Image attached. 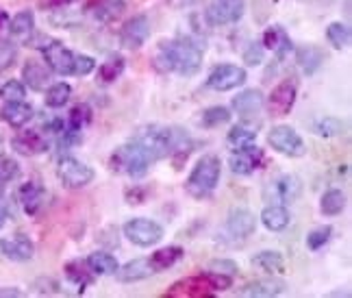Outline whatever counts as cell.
I'll return each instance as SVG.
<instances>
[{
    "mask_svg": "<svg viewBox=\"0 0 352 298\" xmlns=\"http://www.w3.org/2000/svg\"><path fill=\"white\" fill-rule=\"evenodd\" d=\"M133 142H138L144 148L148 157L153 159V164L166 157H174L176 164H179L181 159H187L189 153H192V140H189V135L174 127H159V125L144 127L133 138Z\"/></svg>",
    "mask_w": 352,
    "mask_h": 298,
    "instance_id": "cell-1",
    "label": "cell"
},
{
    "mask_svg": "<svg viewBox=\"0 0 352 298\" xmlns=\"http://www.w3.org/2000/svg\"><path fill=\"white\" fill-rule=\"evenodd\" d=\"M202 46L192 37H181L174 42H161L155 50L153 63L159 72H176L181 76H192L202 65Z\"/></svg>",
    "mask_w": 352,
    "mask_h": 298,
    "instance_id": "cell-2",
    "label": "cell"
},
{
    "mask_svg": "<svg viewBox=\"0 0 352 298\" xmlns=\"http://www.w3.org/2000/svg\"><path fill=\"white\" fill-rule=\"evenodd\" d=\"M220 177H222L220 157L218 155H205L202 159H198V164L194 166L192 172H189V177L185 181L187 194L196 200L209 198L215 192V187H218Z\"/></svg>",
    "mask_w": 352,
    "mask_h": 298,
    "instance_id": "cell-3",
    "label": "cell"
},
{
    "mask_svg": "<svg viewBox=\"0 0 352 298\" xmlns=\"http://www.w3.org/2000/svg\"><path fill=\"white\" fill-rule=\"evenodd\" d=\"M109 166H111L113 172L126 174V177H131V179H142L144 174L151 170L153 159L148 157V153L138 142L131 140V142L116 148L113 155H111Z\"/></svg>",
    "mask_w": 352,
    "mask_h": 298,
    "instance_id": "cell-4",
    "label": "cell"
},
{
    "mask_svg": "<svg viewBox=\"0 0 352 298\" xmlns=\"http://www.w3.org/2000/svg\"><path fill=\"white\" fill-rule=\"evenodd\" d=\"M267 144L272 146L276 153L285 155V157H292V159H298V157L307 155L305 140L300 138V133H298L289 125L272 127V131L267 133Z\"/></svg>",
    "mask_w": 352,
    "mask_h": 298,
    "instance_id": "cell-5",
    "label": "cell"
},
{
    "mask_svg": "<svg viewBox=\"0 0 352 298\" xmlns=\"http://www.w3.org/2000/svg\"><path fill=\"white\" fill-rule=\"evenodd\" d=\"M57 177L63 183V187L80 189V187H87L96 174H94V170L87 164H83L80 159H76L72 155H65L57 164Z\"/></svg>",
    "mask_w": 352,
    "mask_h": 298,
    "instance_id": "cell-6",
    "label": "cell"
},
{
    "mask_svg": "<svg viewBox=\"0 0 352 298\" xmlns=\"http://www.w3.org/2000/svg\"><path fill=\"white\" fill-rule=\"evenodd\" d=\"M122 233H124L126 240L133 242L135 246L148 248L164 240V226L155 220H148V218H133V220L124 222Z\"/></svg>",
    "mask_w": 352,
    "mask_h": 298,
    "instance_id": "cell-7",
    "label": "cell"
},
{
    "mask_svg": "<svg viewBox=\"0 0 352 298\" xmlns=\"http://www.w3.org/2000/svg\"><path fill=\"white\" fill-rule=\"evenodd\" d=\"M246 70L241 65H233V63H220L215 65L213 70L207 76V87L215 89V92H231L237 89L246 83Z\"/></svg>",
    "mask_w": 352,
    "mask_h": 298,
    "instance_id": "cell-8",
    "label": "cell"
},
{
    "mask_svg": "<svg viewBox=\"0 0 352 298\" xmlns=\"http://www.w3.org/2000/svg\"><path fill=\"white\" fill-rule=\"evenodd\" d=\"M246 5L243 0H213L205 9V18L211 26H226L241 20Z\"/></svg>",
    "mask_w": 352,
    "mask_h": 298,
    "instance_id": "cell-9",
    "label": "cell"
},
{
    "mask_svg": "<svg viewBox=\"0 0 352 298\" xmlns=\"http://www.w3.org/2000/svg\"><path fill=\"white\" fill-rule=\"evenodd\" d=\"M148 37H151V20H148V16H144V13H140V16H133L122 26L120 44L129 50H138L148 42Z\"/></svg>",
    "mask_w": 352,
    "mask_h": 298,
    "instance_id": "cell-10",
    "label": "cell"
},
{
    "mask_svg": "<svg viewBox=\"0 0 352 298\" xmlns=\"http://www.w3.org/2000/svg\"><path fill=\"white\" fill-rule=\"evenodd\" d=\"M44 61L50 67V72L61 74V76H70L74 72V52L70 48H65L61 42L52 39L50 44L44 46Z\"/></svg>",
    "mask_w": 352,
    "mask_h": 298,
    "instance_id": "cell-11",
    "label": "cell"
},
{
    "mask_svg": "<svg viewBox=\"0 0 352 298\" xmlns=\"http://www.w3.org/2000/svg\"><path fill=\"white\" fill-rule=\"evenodd\" d=\"M296 96H298V87L292 78L280 81V83L270 92L267 96V109L272 116H287L294 105H296Z\"/></svg>",
    "mask_w": 352,
    "mask_h": 298,
    "instance_id": "cell-12",
    "label": "cell"
},
{
    "mask_svg": "<svg viewBox=\"0 0 352 298\" xmlns=\"http://www.w3.org/2000/svg\"><path fill=\"white\" fill-rule=\"evenodd\" d=\"M261 164H263V151L256 144H250V146L239 148V151H233L231 161H228L233 174H239V177H248V174H252L254 170H259Z\"/></svg>",
    "mask_w": 352,
    "mask_h": 298,
    "instance_id": "cell-13",
    "label": "cell"
},
{
    "mask_svg": "<svg viewBox=\"0 0 352 298\" xmlns=\"http://www.w3.org/2000/svg\"><path fill=\"white\" fill-rule=\"evenodd\" d=\"M267 192L272 194V200H276V205H292L302 194V181L296 174H280L270 183Z\"/></svg>",
    "mask_w": 352,
    "mask_h": 298,
    "instance_id": "cell-14",
    "label": "cell"
},
{
    "mask_svg": "<svg viewBox=\"0 0 352 298\" xmlns=\"http://www.w3.org/2000/svg\"><path fill=\"white\" fill-rule=\"evenodd\" d=\"M256 231V218L254 213L246 207H237L228 211L226 218V233L235 240H246Z\"/></svg>",
    "mask_w": 352,
    "mask_h": 298,
    "instance_id": "cell-15",
    "label": "cell"
},
{
    "mask_svg": "<svg viewBox=\"0 0 352 298\" xmlns=\"http://www.w3.org/2000/svg\"><path fill=\"white\" fill-rule=\"evenodd\" d=\"M265 105V96L261 89H243L233 98V109L243 122H250L261 114Z\"/></svg>",
    "mask_w": 352,
    "mask_h": 298,
    "instance_id": "cell-16",
    "label": "cell"
},
{
    "mask_svg": "<svg viewBox=\"0 0 352 298\" xmlns=\"http://www.w3.org/2000/svg\"><path fill=\"white\" fill-rule=\"evenodd\" d=\"M0 253L11 262H29L35 255V244L31 242L29 235L16 233L9 240H0Z\"/></svg>",
    "mask_w": 352,
    "mask_h": 298,
    "instance_id": "cell-17",
    "label": "cell"
},
{
    "mask_svg": "<svg viewBox=\"0 0 352 298\" xmlns=\"http://www.w3.org/2000/svg\"><path fill=\"white\" fill-rule=\"evenodd\" d=\"M11 148L18 155L35 157V155H42L48 151V142L39 131H22L11 140Z\"/></svg>",
    "mask_w": 352,
    "mask_h": 298,
    "instance_id": "cell-18",
    "label": "cell"
},
{
    "mask_svg": "<svg viewBox=\"0 0 352 298\" xmlns=\"http://www.w3.org/2000/svg\"><path fill=\"white\" fill-rule=\"evenodd\" d=\"M18 198H20V205L24 209V213L29 215H37L39 209L44 207L46 202V189L39 181H26L20 192H18Z\"/></svg>",
    "mask_w": 352,
    "mask_h": 298,
    "instance_id": "cell-19",
    "label": "cell"
},
{
    "mask_svg": "<svg viewBox=\"0 0 352 298\" xmlns=\"http://www.w3.org/2000/svg\"><path fill=\"white\" fill-rule=\"evenodd\" d=\"M0 118H3L11 129H22L33 120V107L24 100H7L0 109Z\"/></svg>",
    "mask_w": 352,
    "mask_h": 298,
    "instance_id": "cell-20",
    "label": "cell"
},
{
    "mask_svg": "<svg viewBox=\"0 0 352 298\" xmlns=\"http://www.w3.org/2000/svg\"><path fill=\"white\" fill-rule=\"evenodd\" d=\"M24 85H29L35 92H44L50 85V67L42 61H26L22 67Z\"/></svg>",
    "mask_w": 352,
    "mask_h": 298,
    "instance_id": "cell-21",
    "label": "cell"
},
{
    "mask_svg": "<svg viewBox=\"0 0 352 298\" xmlns=\"http://www.w3.org/2000/svg\"><path fill=\"white\" fill-rule=\"evenodd\" d=\"M285 281L280 279H259L252 281L248 286H243L237 294L239 296H250V298H272L285 292Z\"/></svg>",
    "mask_w": 352,
    "mask_h": 298,
    "instance_id": "cell-22",
    "label": "cell"
},
{
    "mask_svg": "<svg viewBox=\"0 0 352 298\" xmlns=\"http://www.w3.org/2000/svg\"><path fill=\"white\" fill-rule=\"evenodd\" d=\"M151 275H155V270L151 268L148 257H140V259L126 262L124 266H120L116 270V279L122 281V283H138V281L148 279Z\"/></svg>",
    "mask_w": 352,
    "mask_h": 298,
    "instance_id": "cell-23",
    "label": "cell"
},
{
    "mask_svg": "<svg viewBox=\"0 0 352 298\" xmlns=\"http://www.w3.org/2000/svg\"><path fill=\"white\" fill-rule=\"evenodd\" d=\"M261 44H263L265 50H272L278 59H285L289 55V50L294 48L289 35L283 31L280 26H270V29L263 33V42Z\"/></svg>",
    "mask_w": 352,
    "mask_h": 298,
    "instance_id": "cell-24",
    "label": "cell"
},
{
    "mask_svg": "<svg viewBox=\"0 0 352 298\" xmlns=\"http://www.w3.org/2000/svg\"><path fill=\"white\" fill-rule=\"evenodd\" d=\"M296 59H298V65L302 67V72L307 76H311V74H316L322 67L327 55H324L322 48H318L314 44H305L300 48H296Z\"/></svg>",
    "mask_w": 352,
    "mask_h": 298,
    "instance_id": "cell-25",
    "label": "cell"
},
{
    "mask_svg": "<svg viewBox=\"0 0 352 298\" xmlns=\"http://www.w3.org/2000/svg\"><path fill=\"white\" fill-rule=\"evenodd\" d=\"M211 292H213V288H211V283L207 281V277L198 275V277L174 283L172 290L168 292V296H207Z\"/></svg>",
    "mask_w": 352,
    "mask_h": 298,
    "instance_id": "cell-26",
    "label": "cell"
},
{
    "mask_svg": "<svg viewBox=\"0 0 352 298\" xmlns=\"http://www.w3.org/2000/svg\"><path fill=\"white\" fill-rule=\"evenodd\" d=\"M7 24H9V33L13 39H18V42H29V37L35 31V16H33V11L24 9V11L16 13Z\"/></svg>",
    "mask_w": 352,
    "mask_h": 298,
    "instance_id": "cell-27",
    "label": "cell"
},
{
    "mask_svg": "<svg viewBox=\"0 0 352 298\" xmlns=\"http://www.w3.org/2000/svg\"><path fill=\"white\" fill-rule=\"evenodd\" d=\"M261 222H263V226L267 228V231L278 233V231H285V228L289 226L292 215H289L285 205H267L261 211Z\"/></svg>",
    "mask_w": 352,
    "mask_h": 298,
    "instance_id": "cell-28",
    "label": "cell"
},
{
    "mask_svg": "<svg viewBox=\"0 0 352 298\" xmlns=\"http://www.w3.org/2000/svg\"><path fill=\"white\" fill-rule=\"evenodd\" d=\"M87 268L94 273V277H109V275H116V270L120 268L118 259L107 251H96L91 253L87 259H85Z\"/></svg>",
    "mask_w": 352,
    "mask_h": 298,
    "instance_id": "cell-29",
    "label": "cell"
},
{
    "mask_svg": "<svg viewBox=\"0 0 352 298\" xmlns=\"http://www.w3.org/2000/svg\"><path fill=\"white\" fill-rule=\"evenodd\" d=\"M183 255H185V251L181 246H168V248L155 251L151 257H148V262H151V268L155 273H164V270L179 264L183 259Z\"/></svg>",
    "mask_w": 352,
    "mask_h": 298,
    "instance_id": "cell-30",
    "label": "cell"
},
{
    "mask_svg": "<svg viewBox=\"0 0 352 298\" xmlns=\"http://www.w3.org/2000/svg\"><path fill=\"white\" fill-rule=\"evenodd\" d=\"M256 142V129H252L248 122H241V125H235L226 135V146L231 151H239L243 146H250Z\"/></svg>",
    "mask_w": 352,
    "mask_h": 298,
    "instance_id": "cell-31",
    "label": "cell"
},
{
    "mask_svg": "<svg viewBox=\"0 0 352 298\" xmlns=\"http://www.w3.org/2000/svg\"><path fill=\"white\" fill-rule=\"evenodd\" d=\"M252 264L256 268H261L267 275H280L285 273V257L278 251H261L259 255L252 257Z\"/></svg>",
    "mask_w": 352,
    "mask_h": 298,
    "instance_id": "cell-32",
    "label": "cell"
},
{
    "mask_svg": "<svg viewBox=\"0 0 352 298\" xmlns=\"http://www.w3.org/2000/svg\"><path fill=\"white\" fill-rule=\"evenodd\" d=\"M65 277L70 283H74L80 292H83L85 288H89L94 283V273L87 268L85 262H78V259L65 264Z\"/></svg>",
    "mask_w": 352,
    "mask_h": 298,
    "instance_id": "cell-33",
    "label": "cell"
},
{
    "mask_svg": "<svg viewBox=\"0 0 352 298\" xmlns=\"http://www.w3.org/2000/svg\"><path fill=\"white\" fill-rule=\"evenodd\" d=\"M320 209L324 215H340L344 209H346V194L342 189H329V192H324L322 200H320Z\"/></svg>",
    "mask_w": 352,
    "mask_h": 298,
    "instance_id": "cell-34",
    "label": "cell"
},
{
    "mask_svg": "<svg viewBox=\"0 0 352 298\" xmlns=\"http://www.w3.org/2000/svg\"><path fill=\"white\" fill-rule=\"evenodd\" d=\"M228 122H231V109L224 105L209 107V109L202 111V118H200V125L205 129H218L222 125H228Z\"/></svg>",
    "mask_w": 352,
    "mask_h": 298,
    "instance_id": "cell-35",
    "label": "cell"
},
{
    "mask_svg": "<svg viewBox=\"0 0 352 298\" xmlns=\"http://www.w3.org/2000/svg\"><path fill=\"white\" fill-rule=\"evenodd\" d=\"M124 67H126L124 57L113 55V57H109L107 61L100 63V67H98V78L102 81V83H113V81H118L122 76Z\"/></svg>",
    "mask_w": 352,
    "mask_h": 298,
    "instance_id": "cell-36",
    "label": "cell"
},
{
    "mask_svg": "<svg viewBox=\"0 0 352 298\" xmlns=\"http://www.w3.org/2000/svg\"><path fill=\"white\" fill-rule=\"evenodd\" d=\"M72 96V87L67 83H52L46 87V107H50V109H61L63 105H67V100H70Z\"/></svg>",
    "mask_w": 352,
    "mask_h": 298,
    "instance_id": "cell-37",
    "label": "cell"
},
{
    "mask_svg": "<svg viewBox=\"0 0 352 298\" xmlns=\"http://www.w3.org/2000/svg\"><path fill=\"white\" fill-rule=\"evenodd\" d=\"M89 122H91V109H89V105L80 103V105H74L72 107L70 116H67L65 127H67V131L80 133V131H83L89 125Z\"/></svg>",
    "mask_w": 352,
    "mask_h": 298,
    "instance_id": "cell-38",
    "label": "cell"
},
{
    "mask_svg": "<svg viewBox=\"0 0 352 298\" xmlns=\"http://www.w3.org/2000/svg\"><path fill=\"white\" fill-rule=\"evenodd\" d=\"M122 13H124V0H102V3H98L96 11H94V16L100 22H113Z\"/></svg>",
    "mask_w": 352,
    "mask_h": 298,
    "instance_id": "cell-39",
    "label": "cell"
},
{
    "mask_svg": "<svg viewBox=\"0 0 352 298\" xmlns=\"http://www.w3.org/2000/svg\"><path fill=\"white\" fill-rule=\"evenodd\" d=\"M327 39H329V44L335 50L348 48V44H350V29H348L346 24H342V22H333V24H329V29H327Z\"/></svg>",
    "mask_w": 352,
    "mask_h": 298,
    "instance_id": "cell-40",
    "label": "cell"
},
{
    "mask_svg": "<svg viewBox=\"0 0 352 298\" xmlns=\"http://www.w3.org/2000/svg\"><path fill=\"white\" fill-rule=\"evenodd\" d=\"M344 131H346V125L340 118L327 116L316 122V133L320 138H337V135H344Z\"/></svg>",
    "mask_w": 352,
    "mask_h": 298,
    "instance_id": "cell-41",
    "label": "cell"
},
{
    "mask_svg": "<svg viewBox=\"0 0 352 298\" xmlns=\"http://www.w3.org/2000/svg\"><path fill=\"white\" fill-rule=\"evenodd\" d=\"M331 237H333V226H316L314 231H311L309 235H307V246H309V251H320V248H324L327 244L331 242Z\"/></svg>",
    "mask_w": 352,
    "mask_h": 298,
    "instance_id": "cell-42",
    "label": "cell"
},
{
    "mask_svg": "<svg viewBox=\"0 0 352 298\" xmlns=\"http://www.w3.org/2000/svg\"><path fill=\"white\" fill-rule=\"evenodd\" d=\"M18 59V46L11 39H0V72L9 70Z\"/></svg>",
    "mask_w": 352,
    "mask_h": 298,
    "instance_id": "cell-43",
    "label": "cell"
},
{
    "mask_svg": "<svg viewBox=\"0 0 352 298\" xmlns=\"http://www.w3.org/2000/svg\"><path fill=\"white\" fill-rule=\"evenodd\" d=\"M0 96H3V100H24L26 96V85L22 83V81H7V83L0 87Z\"/></svg>",
    "mask_w": 352,
    "mask_h": 298,
    "instance_id": "cell-44",
    "label": "cell"
},
{
    "mask_svg": "<svg viewBox=\"0 0 352 298\" xmlns=\"http://www.w3.org/2000/svg\"><path fill=\"white\" fill-rule=\"evenodd\" d=\"M18 172H20V166L16 159H11L9 155H0V181L9 183L18 177Z\"/></svg>",
    "mask_w": 352,
    "mask_h": 298,
    "instance_id": "cell-45",
    "label": "cell"
},
{
    "mask_svg": "<svg viewBox=\"0 0 352 298\" xmlns=\"http://www.w3.org/2000/svg\"><path fill=\"white\" fill-rule=\"evenodd\" d=\"M96 67V61H94L89 55H74V72L76 76H87L89 72H94Z\"/></svg>",
    "mask_w": 352,
    "mask_h": 298,
    "instance_id": "cell-46",
    "label": "cell"
},
{
    "mask_svg": "<svg viewBox=\"0 0 352 298\" xmlns=\"http://www.w3.org/2000/svg\"><path fill=\"white\" fill-rule=\"evenodd\" d=\"M209 270H213V273H220V275H226V277H235L237 275V264L233 259H215L211 262Z\"/></svg>",
    "mask_w": 352,
    "mask_h": 298,
    "instance_id": "cell-47",
    "label": "cell"
},
{
    "mask_svg": "<svg viewBox=\"0 0 352 298\" xmlns=\"http://www.w3.org/2000/svg\"><path fill=\"white\" fill-rule=\"evenodd\" d=\"M263 52H265V48L261 44H250L246 48V52H243V61H246V65H261Z\"/></svg>",
    "mask_w": 352,
    "mask_h": 298,
    "instance_id": "cell-48",
    "label": "cell"
},
{
    "mask_svg": "<svg viewBox=\"0 0 352 298\" xmlns=\"http://www.w3.org/2000/svg\"><path fill=\"white\" fill-rule=\"evenodd\" d=\"M24 296L18 288H3L0 290V298H20Z\"/></svg>",
    "mask_w": 352,
    "mask_h": 298,
    "instance_id": "cell-49",
    "label": "cell"
},
{
    "mask_svg": "<svg viewBox=\"0 0 352 298\" xmlns=\"http://www.w3.org/2000/svg\"><path fill=\"white\" fill-rule=\"evenodd\" d=\"M70 3H74V0H48V5L50 7H57V9H63V7H67Z\"/></svg>",
    "mask_w": 352,
    "mask_h": 298,
    "instance_id": "cell-50",
    "label": "cell"
},
{
    "mask_svg": "<svg viewBox=\"0 0 352 298\" xmlns=\"http://www.w3.org/2000/svg\"><path fill=\"white\" fill-rule=\"evenodd\" d=\"M7 22H9V16H7V11H3V9H0V29H5V26H7Z\"/></svg>",
    "mask_w": 352,
    "mask_h": 298,
    "instance_id": "cell-51",
    "label": "cell"
},
{
    "mask_svg": "<svg viewBox=\"0 0 352 298\" xmlns=\"http://www.w3.org/2000/svg\"><path fill=\"white\" fill-rule=\"evenodd\" d=\"M3 196H5V183L0 181V200H3Z\"/></svg>",
    "mask_w": 352,
    "mask_h": 298,
    "instance_id": "cell-52",
    "label": "cell"
},
{
    "mask_svg": "<svg viewBox=\"0 0 352 298\" xmlns=\"http://www.w3.org/2000/svg\"><path fill=\"white\" fill-rule=\"evenodd\" d=\"M3 226H5V213H0V231H3Z\"/></svg>",
    "mask_w": 352,
    "mask_h": 298,
    "instance_id": "cell-53",
    "label": "cell"
}]
</instances>
